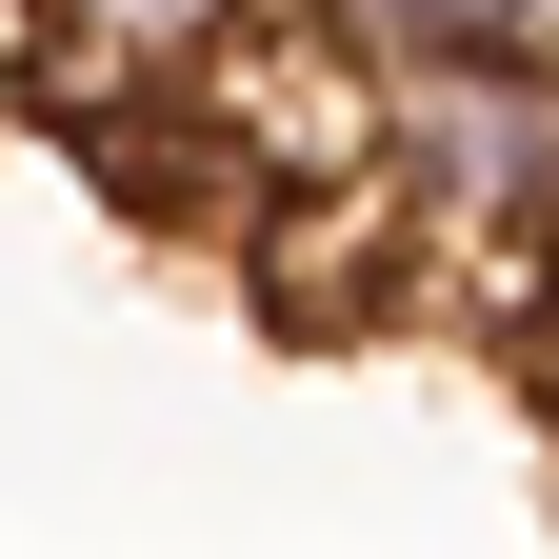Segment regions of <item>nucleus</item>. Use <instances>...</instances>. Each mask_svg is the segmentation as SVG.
<instances>
[{"instance_id":"4","label":"nucleus","mask_w":559,"mask_h":559,"mask_svg":"<svg viewBox=\"0 0 559 559\" xmlns=\"http://www.w3.org/2000/svg\"><path fill=\"white\" fill-rule=\"evenodd\" d=\"M0 60H40V0H0Z\"/></svg>"},{"instance_id":"2","label":"nucleus","mask_w":559,"mask_h":559,"mask_svg":"<svg viewBox=\"0 0 559 559\" xmlns=\"http://www.w3.org/2000/svg\"><path fill=\"white\" fill-rule=\"evenodd\" d=\"M260 0H40V100H180L200 60H240Z\"/></svg>"},{"instance_id":"1","label":"nucleus","mask_w":559,"mask_h":559,"mask_svg":"<svg viewBox=\"0 0 559 559\" xmlns=\"http://www.w3.org/2000/svg\"><path fill=\"white\" fill-rule=\"evenodd\" d=\"M380 160L460 240H539L559 221V60H400L380 81Z\"/></svg>"},{"instance_id":"3","label":"nucleus","mask_w":559,"mask_h":559,"mask_svg":"<svg viewBox=\"0 0 559 559\" xmlns=\"http://www.w3.org/2000/svg\"><path fill=\"white\" fill-rule=\"evenodd\" d=\"M380 21H400L419 60H539V40H520V0H380Z\"/></svg>"}]
</instances>
